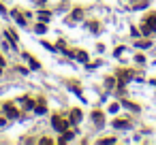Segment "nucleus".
Segmentation results:
<instances>
[{
    "label": "nucleus",
    "mask_w": 156,
    "mask_h": 145,
    "mask_svg": "<svg viewBox=\"0 0 156 145\" xmlns=\"http://www.w3.org/2000/svg\"><path fill=\"white\" fill-rule=\"evenodd\" d=\"M122 105H124V107H128V109H133V111H137V107H135V105H131V103H126V100H122Z\"/></svg>",
    "instance_id": "16"
},
{
    "label": "nucleus",
    "mask_w": 156,
    "mask_h": 145,
    "mask_svg": "<svg viewBox=\"0 0 156 145\" xmlns=\"http://www.w3.org/2000/svg\"><path fill=\"white\" fill-rule=\"evenodd\" d=\"M39 19H41V22H49V13L41 11V13H39Z\"/></svg>",
    "instance_id": "10"
},
{
    "label": "nucleus",
    "mask_w": 156,
    "mask_h": 145,
    "mask_svg": "<svg viewBox=\"0 0 156 145\" xmlns=\"http://www.w3.org/2000/svg\"><path fill=\"white\" fill-rule=\"evenodd\" d=\"M36 34H43L45 32V24H39V26H36V30H34Z\"/></svg>",
    "instance_id": "14"
},
{
    "label": "nucleus",
    "mask_w": 156,
    "mask_h": 145,
    "mask_svg": "<svg viewBox=\"0 0 156 145\" xmlns=\"http://www.w3.org/2000/svg\"><path fill=\"white\" fill-rule=\"evenodd\" d=\"M75 58H77L79 62H88V53H86V51H79V53H75Z\"/></svg>",
    "instance_id": "6"
},
{
    "label": "nucleus",
    "mask_w": 156,
    "mask_h": 145,
    "mask_svg": "<svg viewBox=\"0 0 156 145\" xmlns=\"http://www.w3.org/2000/svg\"><path fill=\"white\" fill-rule=\"evenodd\" d=\"M4 34H6V36H9V39H11V43H13V47H17V39H15V34H13V32H11V30H6V32H4Z\"/></svg>",
    "instance_id": "8"
},
{
    "label": "nucleus",
    "mask_w": 156,
    "mask_h": 145,
    "mask_svg": "<svg viewBox=\"0 0 156 145\" xmlns=\"http://www.w3.org/2000/svg\"><path fill=\"white\" fill-rule=\"evenodd\" d=\"M118 109H120V105H118V103H113L111 107H109V113H118Z\"/></svg>",
    "instance_id": "13"
},
{
    "label": "nucleus",
    "mask_w": 156,
    "mask_h": 145,
    "mask_svg": "<svg viewBox=\"0 0 156 145\" xmlns=\"http://www.w3.org/2000/svg\"><path fill=\"white\" fill-rule=\"evenodd\" d=\"M113 126H116V128H128V122L126 120H116Z\"/></svg>",
    "instance_id": "4"
},
{
    "label": "nucleus",
    "mask_w": 156,
    "mask_h": 145,
    "mask_svg": "<svg viewBox=\"0 0 156 145\" xmlns=\"http://www.w3.org/2000/svg\"><path fill=\"white\" fill-rule=\"evenodd\" d=\"M0 75H2V66H0Z\"/></svg>",
    "instance_id": "20"
},
{
    "label": "nucleus",
    "mask_w": 156,
    "mask_h": 145,
    "mask_svg": "<svg viewBox=\"0 0 156 145\" xmlns=\"http://www.w3.org/2000/svg\"><path fill=\"white\" fill-rule=\"evenodd\" d=\"M51 124H53V128H56V130H60V132H64V130H66V122H64V120H60V117H53V120H51Z\"/></svg>",
    "instance_id": "1"
},
{
    "label": "nucleus",
    "mask_w": 156,
    "mask_h": 145,
    "mask_svg": "<svg viewBox=\"0 0 156 145\" xmlns=\"http://www.w3.org/2000/svg\"><path fill=\"white\" fill-rule=\"evenodd\" d=\"M71 139H73V132H66V130H64V134L60 137V143H66V141H71Z\"/></svg>",
    "instance_id": "7"
},
{
    "label": "nucleus",
    "mask_w": 156,
    "mask_h": 145,
    "mask_svg": "<svg viewBox=\"0 0 156 145\" xmlns=\"http://www.w3.org/2000/svg\"><path fill=\"white\" fill-rule=\"evenodd\" d=\"M45 111H47V107H45L43 103H41V105H36V107H34V113H39V115H43Z\"/></svg>",
    "instance_id": "5"
},
{
    "label": "nucleus",
    "mask_w": 156,
    "mask_h": 145,
    "mask_svg": "<svg viewBox=\"0 0 156 145\" xmlns=\"http://www.w3.org/2000/svg\"><path fill=\"white\" fill-rule=\"evenodd\" d=\"M137 47H150V41H141V43H137Z\"/></svg>",
    "instance_id": "17"
},
{
    "label": "nucleus",
    "mask_w": 156,
    "mask_h": 145,
    "mask_svg": "<svg viewBox=\"0 0 156 145\" xmlns=\"http://www.w3.org/2000/svg\"><path fill=\"white\" fill-rule=\"evenodd\" d=\"M81 120V113H79V109H73V122H79Z\"/></svg>",
    "instance_id": "9"
},
{
    "label": "nucleus",
    "mask_w": 156,
    "mask_h": 145,
    "mask_svg": "<svg viewBox=\"0 0 156 145\" xmlns=\"http://www.w3.org/2000/svg\"><path fill=\"white\" fill-rule=\"evenodd\" d=\"M4 111H6L9 117H17V111L13 109V105H4Z\"/></svg>",
    "instance_id": "2"
},
{
    "label": "nucleus",
    "mask_w": 156,
    "mask_h": 145,
    "mask_svg": "<svg viewBox=\"0 0 156 145\" xmlns=\"http://www.w3.org/2000/svg\"><path fill=\"white\" fill-rule=\"evenodd\" d=\"M24 100H26V103H24V105H26V109H34V103L30 100V98H24Z\"/></svg>",
    "instance_id": "15"
},
{
    "label": "nucleus",
    "mask_w": 156,
    "mask_h": 145,
    "mask_svg": "<svg viewBox=\"0 0 156 145\" xmlns=\"http://www.w3.org/2000/svg\"><path fill=\"white\" fill-rule=\"evenodd\" d=\"M0 66H4V58L2 56H0Z\"/></svg>",
    "instance_id": "18"
},
{
    "label": "nucleus",
    "mask_w": 156,
    "mask_h": 145,
    "mask_svg": "<svg viewBox=\"0 0 156 145\" xmlns=\"http://www.w3.org/2000/svg\"><path fill=\"white\" fill-rule=\"evenodd\" d=\"M26 60L30 62V66H32V68H39V62H36L34 58H30V56H26Z\"/></svg>",
    "instance_id": "11"
},
{
    "label": "nucleus",
    "mask_w": 156,
    "mask_h": 145,
    "mask_svg": "<svg viewBox=\"0 0 156 145\" xmlns=\"http://www.w3.org/2000/svg\"><path fill=\"white\" fill-rule=\"evenodd\" d=\"M92 117H94V122H96V124H98V126H100V124H103V115H100V113H98V111H96V113H94V115H92Z\"/></svg>",
    "instance_id": "12"
},
{
    "label": "nucleus",
    "mask_w": 156,
    "mask_h": 145,
    "mask_svg": "<svg viewBox=\"0 0 156 145\" xmlns=\"http://www.w3.org/2000/svg\"><path fill=\"white\" fill-rule=\"evenodd\" d=\"M0 126H4V120H2V117H0Z\"/></svg>",
    "instance_id": "19"
},
{
    "label": "nucleus",
    "mask_w": 156,
    "mask_h": 145,
    "mask_svg": "<svg viewBox=\"0 0 156 145\" xmlns=\"http://www.w3.org/2000/svg\"><path fill=\"white\" fill-rule=\"evenodd\" d=\"M11 15L15 17V22H17V24H20V26H26V19H24V17H20V11H13Z\"/></svg>",
    "instance_id": "3"
}]
</instances>
